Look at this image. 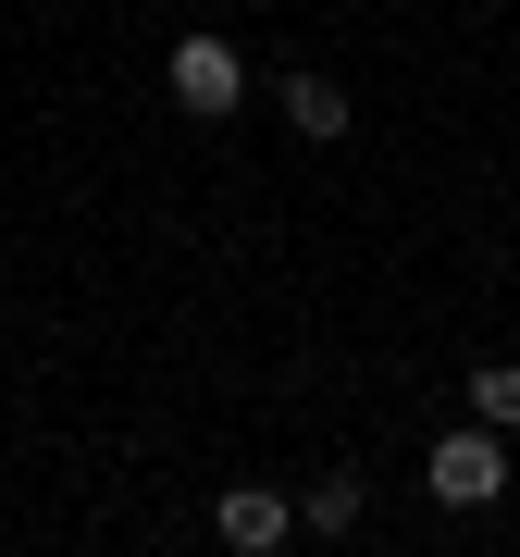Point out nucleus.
<instances>
[{
	"mask_svg": "<svg viewBox=\"0 0 520 557\" xmlns=\"http://www.w3.org/2000/svg\"><path fill=\"white\" fill-rule=\"evenodd\" d=\"M471 397V421H496V434H520V359H483V372L459 384Z\"/></svg>",
	"mask_w": 520,
	"mask_h": 557,
	"instance_id": "423d86ee",
	"label": "nucleus"
},
{
	"mask_svg": "<svg viewBox=\"0 0 520 557\" xmlns=\"http://www.w3.org/2000/svg\"><path fill=\"white\" fill-rule=\"evenodd\" d=\"M273 100H285V124H298V137H347V124H360V100H347V75H322V62H298V75H285Z\"/></svg>",
	"mask_w": 520,
	"mask_h": 557,
	"instance_id": "20e7f679",
	"label": "nucleus"
},
{
	"mask_svg": "<svg viewBox=\"0 0 520 557\" xmlns=\"http://www.w3.org/2000/svg\"><path fill=\"white\" fill-rule=\"evenodd\" d=\"M421 483H434V508H496L508 496V434L496 421H446L434 458H421Z\"/></svg>",
	"mask_w": 520,
	"mask_h": 557,
	"instance_id": "f257e3e1",
	"label": "nucleus"
},
{
	"mask_svg": "<svg viewBox=\"0 0 520 557\" xmlns=\"http://www.w3.org/2000/svg\"><path fill=\"white\" fill-rule=\"evenodd\" d=\"M161 87H174V112L223 124V112L248 100V62H236V38H211V25H199V38H174V62H161Z\"/></svg>",
	"mask_w": 520,
	"mask_h": 557,
	"instance_id": "f03ea898",
	"label": "nucleus"
},
{
	"mask_svg": "<svg viewBox=\"0 0 520 557\" xmlns=\"http://www.w3.org/2000/svg\"><path fill=\"white\" fill-rule=\"evenodd\" d=\"M360 520H372V483H360V471H322L310 496H298V533H322V545H347Z\"/></svg>",
	"mask_w": 520,
	"mask_h": 557,
	"instance_id": "39448f33",
	"label": "nucleus"
},
{
	"mask_svg": "<svg viewBox=\"0 0 520 557\" xmlns=\"http://www.w3.org/2000/svg\"><path fill=\"white\" fill-rule=\"evenodd\" d=\"M211 533L236 545V557H273L285 533H298V496H273V483H223V496H211Z\"/></svg>",
	"mask_w": 520,
	"mask_h": 557,
	"instance_id": "7ed1b4c3",
	"label": "nucleus"
},
{
	"mask_svg": "<svg viewBox=\"0 0 520 557\" xmlns=\"http://www.w3.org/2000/svg\"><path fill=\"white\" fill-rule=\"evenodd\" d=\"M236 13H273V0H236Z\"/></svg>",
	"mask_w": 520,
	"mask_h": 557,
	"instance_id": "0eeeda50",
	"label": "nucleus"
}]
</instances>
